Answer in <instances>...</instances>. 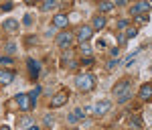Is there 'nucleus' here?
<instances>
[{
    "instance_id": "1",
    "label": "nucleus",
    "mask_w": 152,
    "mask_h": 130,
    "mask_svg": "<svg viewBox=\"0 0 152 130\" xmlns=\"http://www.w3.org/2000/svg\"><path fill=\"white\" fill-rule=\"evenodd\" d=\"M75 85L81 92H91L95 87V75H91V73H81V75L75 77Z\"/></svg>"
},
{
    "instance_id": "2",
    "label": "nucleus",
    "mask_w": 152,
    "mask_h": 130,
    "mask_svg": "<svg viewBox=\"0 0 152 130\" xmlns=\"http://www.w3.org/2000/svg\"><path fill=\"white\" fill-rule=\"evenodd\" d=\"M67 100H69V92L67 90H61V92H57V94L51 98V102H49V106L53 108H61V106H65L67 104Z\"/></svg>"
},
{
    "instance_id": "3",
    "label": "nucleus",
    "mask_w": 152,
    "mask_h": 130,
    "mask_svg": "<svg viewBox=\"0 0 152 130\" xmlns=\"http://www.w3.org/2000/svg\"><path fill=\"white\" fill-rule=\"evenodd\" d=\"M73 33H67V31H63V33H59L57 39H55V43H57V47L61 49H69L71 45H73Z\"/></svg>"
},
{
    "instance_id": "4",
    "label": "nucleus",
    "mask_w": 152,
    "mask_h": 130,
    "mask_svg": "<svg viewBox=\"0 0 152 130\" xmlns=\"http://www.w3.org/2000/svg\"><path fill=\"white\" fill-rule=\"evenodd\" d=\"M75 37H77V41H79L81 45H85V43L94 37V29H91L89 24H83V26L77 29V35H75Z\"/></svg>"
},
{
    "instance_id": "5",
    "label": "nucleus",
    "mask_w": 152,
    "mask_h": 130,
    "mask_svg": "<svg viewBox=\"0 0 152 130\" xmlns=\"http://www.w3.org/2000/svg\"><path fill=\"white\" fill-rule=\"evenodd\" d=\"M148 10H150V4H148L146 0H142V2H136V4H132V6H130V14H132V16L148 14Z\"/></svg>"
},
{
    "instance_id": "6",
    "label": "nucleus",
    "mask_w": 152,
    "mask_h": 130,
    "mask_svg": "<svg viewBox=\"0 0 152 130\" xmlns=\"http://www.w3.org/2000/svg\"><path fill=\"white\" fill-rule=\"evenodd\" d=\"M16 106L20 108L23 112L31 110V108H33V104H31V95L28 94H16Z\"/></svg>"
},
{
    "instance_id": "7",
    "label": "nucleus",
    "mask_w": 152,
    "mask_h": 130,
    "mask_svg": "<svg viewBox=\"0 0 152 130\" xmlns=\"http://www.w3.org/2000/svg\"><path fill=\"white\" fill-rule=\"evenodd\" d=\"M110 108H112V102L110 100H102V102H97L94 106V114L95 116H104V114L110 112Z\"/></svg>"
},
{
    "instance_id": "8",
    "label": "nucleus",
    "mask_w": 152,
    "mask_h": 130,
    "mask_svg": "<svg viewBox=\"0 0 152 130\" xmlns=\"http://www.w3.org/2000/svg\"><path fill=\"white\" fill-rule=\"evenodd\" d=\"M130 85H132V83H130V79H120V82L114 85V95H118V98H120L122 94L130 92Z\"/></svg>"
},
{
    "instance_id": "9",
    "label": "nucleus",
    "mask_w": 152,
    "mask_h": 130,
    "mask_svg": "<svg viewBox=\"0 0 152 130\" xmlns=\"http://www.w3.org/2000/svg\"><path fill=\"white\" fill-rule=\"evenodd\" d=\"M83 118H85V110H83V108H75L69 116H67V122H69V124H77V122L83 120Z\"/></svg>"
},
{
    "instance_id": "10",
    "label": "nucleus",
    "mask_w": 152,
    "mask_h": 130,
    "mask_svg": "<svg viewBox=\"0 0 152 130\" xmlns=\"http://www.w3.org/2000/svg\"><path fill=\"white\" fill-rule=\"evenodd\" d=\"M14 82V71L12 69H0V85H8Z\"/></svg>"
},
{
    "instance_id": "11",
    "label": "nucleus",
    "mask_w": 152,
    "mask_h": 130,
    "mask_svg": "<svg viewBox=\"0 0 152 130\" xmlns=\"http://www.w3.org/2000/svg\"><path fill=\"white\" fill-rule=\"evenodd\" d=\"M138 98H140V100H152V83H144V85H140Z\"/></svg>"
},
{
    "instance_id": "12",
    "label": "nucleus",
    "mask_w": 152,
    "mask_h": 130,
    "mask_svg": "<svg viewBox=\"0 0 152 130\" xmlns=\"http://www.w3.org/2000/svg\"><path fill=\"white\" fill-rule=\"evenodd\" d=\"M67 24H69V18L65 14H55L53 16V26L55 29H67Z\"/></svg>"
},
{
    "instance_id": "13",
    "label": "nucleus",
    "mask_w": 152,
    "mask_h": 130,
    "mask_svg": "<svg viewBox=\"0 0 152 130\" xmlns=\"http://www.w3.org/2000/svg\"><path fill=\"white\" fill-rule=\"evenodd\" d=\"M26 65H28V73H31V77L37 79V77H39V71H41V63L35 61V59H28V61H26Z\"/></svg>"
},
{
    "instance_id": "14",
    "label": "nucleus",
    "mask_w": 152,
    "mask_h": 130,
    "mask_svg": "<svg viewBox=\"0 0 152 130\" xmlns=\"http://www.w3.org/2000/svg\"><path fill=\"white\" fill-rule=\"evenodd\" d=\"M16 124H18V126H20V128H23V130H28V128H31V126H35V122H33V118H31L28 114H24V116H20Z\"/></svg>"
},
{
    "instance_id": "15",
    "label": "nucleus",
    "mask_w": 152,
    "mask_h": 130,
    "mask_svg": "<svg viewBox=\"0 0 152 130\" xmlns=\"http://www.w3.org/2000/svg\"><path fill=\"white\" fill-rule=\"evenodd\" d=\"M105 26V16L104 14H97V16H94V21H91V29H95V31H102Z\"/></svg>"
},
{
    "instance_id": "16",
    "label": "nucleus",
    "mask_w": 152,
    "mask_h": 130,
    "mask_svg": "<svg viewBox=\"0 0 152 130\" xmlns=\"http://www.w3.org/2000/svg\"><path fill=\"white\" fill-rule=\"evenodd\" d=\"M2 26H4V31H8V33H16V31H18V23H16L14 18H6Z\"/></svg>"
},
{
    "instance_id": "17",
    "label": "nucleus",
    "mask_w": 152,
    "mask_h": 130,
    "mask_svg": "<svg viewBox=\"0 0 152 130\" xmlns=\"http://www.w3.org/2000/svg\"><path fill=\"white\" fill-rule=\"evenodd\" d=\"M97 10H99V12H110V10H114V2H110V0L99 2V4H97Z\"/></svg>"
},
{
    "instance_id": "18",
    "label": "nucleus",
    "mask_w": 152,
    "mask_h": 130,
    "mask_svg": "<svg viewBox=\"0 0 152 130\" xmlns=\"http://www.w3.org/2000/svg\"><path fill=\"white\" fill-rule=\"evenodd\" d=\"M142 124H144V122H142L140 116H136V114L130 116V126H134V128H142Z\"/></svg>"
},
{
    "instance_id": "19",
    "label": "nucleus",
    "mask_w": 152,
    "mask_h": 130,
    "mask_svg": "<svg viewBox=\"0 0 152 130\" xmlns=\"http://www.w3.org/2000/svg\"><path fill=\"white\" fill-rule=\"evenodd\" d=\"M55 6H57V0H45L41 4V10H53Z\"/></svg>"
},
{
    "instance_id": "20",
    "label": "nucleus",
    "mask_w": 152,
    "mask_h": 130,
    "mask_svg": "<svg viewBox=\"0 0 152 130\" xmlns=\"http://www.w3.org/2000/svg\"><path fill=\"white\" fill-rule=\"evenodd\" d=\"M39 94H41V87H39V85H37L35 90H33V92L28 94V95H31V104H33V108L37 106V98H39Z\"/></svg>"
},
{
    "instance_id": "21",
    "label": "nucleus",
    "mask_w": 152,
    "mask_h": 130,
    "mask_svg": "<svg viewBox=\"0 0 152 130\" xmlns=\"http://www.w3.org/2000/svg\"><path fill=\"white\" fill-rule=\"evenodd\" d=\"M136 35H138V29H136V26H130V29H126V33H124L126 39H134Z\"/></svg>"
},
{
    "instance_id": "22",
    "label": "nucleus",
    "mask_w": 152,
    "mask_h": 130,
    "mask_svg": "<svg viewBox=\"0 0 152 130\" xmlns=\"http://www.w3.org/2000/svg\"><path fill=\"white\" fill-rule=\"evenodd\" d=\"M118 65H120V59H110V61H107V65H105V69L112 71V69H116Z\"/></svg>"
},
{
    "instance_id": "23",
    "label": "nucleus",
    "mask_w": 152,
    "mask_h": 130,
    "mask_svg": "<svg viewBox=\"0 0 152 130\" xmlns=\"http://www.w3.org/2000/svg\"><path fill=\"white\" fill-rule=\"evenodd\" d=\"M81 55H85V59L91 55V47L89 45H81Z\"/></svg>"
},
{
    "instance_id": "24",
    "label": "nucleus",
    "mask_w": 152,
    "mask_h": 130,
    "mask_svg": "<svg viewBox=\"0 0 152 130\" xmlns=\"http://www.w3.org/2000/svg\"><path fill=\"white\" fill-rule=\"evenodd\" d=\"M6 53H8V55H14V53H16V45H14V43H6Z\"/></svg>"
},
{
    "instance_id": "25",
    "label": "nucleus",
    "mask_w": 152,
    "mask_h": 130,
    "mask_svg": "<svg viewBox=\"0 0 152 130\" xmlns=\"http://www.w3.org/2000/svg\"><path fill=\"white\" fill-rule=\"evenodd\" d=\"M130 95H132V94H130V92H126V94H122V95H120V98H118V102H120V104H126V102H128V100H130Z\"/></svg>"
},
{
    "instance_id": "26",
    "label": "nucleus",
    "mask_w": 152,
    "mask_h": 130,
    "mask_svg": "<svg viewBox=\"0 0 152 130\" xmlns=\"http://www.w3.org/2000/svg\"><path fill=\"white\" fill-rule=\"evenodd\" d=\"M136 21H138V24H146V23H148V14H140V16H136Z\"/></svg>"
},
{
    "instance_id": "27",
    "label": "nucleus",
    "mask_w": 152,
    "mask_h": 130,
    "mask_svg": "<svg viewBox=\"0 0 152 130\" xmlns=\"http://www.w3.org/2000/svg\"><path fill=\"white\" fill-rule=\"evenodd\" d=\"M0 65H12L10 57H0Z\"/></svg>"
},
{
    "instance_id": "28",
    "label": "nucleus",
    "mask_w": 152,
    "mask_h": 130,
    "mask_svg": "<svg viewBox=\"0 0 152 130\" xmlns=\"http://www.w3.org/2000/svg\"><path fill=\"white\" fill-rule=\"evenodd\" d=\"M0 10H4V12L12 10V2H6V4H2V6H0Z\"/></svg>"
},
{
    "instance_id": "29",
    "label": "nucleus",
    "mask_w": 152,
    "mask_h": 130,
    "mask_svg": "<svg viewBox=\"0 0 152 130\" xmlns=\"http://www.w3.org/2000/svg\"><path fill=\"white\" fill-rule=\"evenodd\" d=\"M43 120H45V124L49 126V124H53V120H55V118H53V114H47V116H45Z\"/></svg>"
},
{
    "instance_id": "30",
    "label": "nucleus",
    "mask_w": 152,
    "mask_h": 130,
    "mask_svg": "<svg viewBox=\"0 0 152 130\" xmlns=\"http://www.w3.org/2000/svg\"><path fill=\"white\" fill-rule=\"evenodd\" d=\"M23 23L26 24V26H31V24H33V18H31V14H26V16H24V18H23Z\"/></svg>"
},
{
    "instance_id": "31",
    "label": "nucleus",
    "mask_w": 152,
    "mask_h": 130,
    "mask_svg": "<svg viewBox=\"0 0 152 130\" xmlns=\"http://www.w3.org/2000/svg\"><path fill=\"white\" fill-rule=\"evenodd\" d=\"M110 53H112V57L116 59V57H118V53H120V49H118V47H114V49H110Z\"/></svg>"
},
{
    "instance_id": "32",
    "label": "nucleus",
    "mask_w": 152,
    "mask_h": 130,
    "mask_svg": "<svg viewBox=\"0 0 152 130\" xmlns=\"http://www.w3.org/2000/svg\"><path fill=\"white\" fill-rule=\"evenodd\" d=\"M81 63H83V65H91V63H94V59H91V57H87V59H83Z\"/></svg>"
},
{
    "instance_id": "33",
    "label": "nucleus",
    "mask_w": 152,
    "mask_h": 130,
    "mask_svg": "<svg viewBox=\"0 0 152 130\" xmlns=\"http://www.w3.org/2000/svg\"><path fill=\"white\" fill-rule=\"evenodd\" d=\"M126 24H128V21H120V23H118V26H120V29H124Z\"/></svg>"
},
{
    "instance_id": "34",
    "label": "nucleus",
    "mask_w": 152,
    "mask_h": 130,
    "mask_svg": "<svg viewBox=\"0 0 152 130\" xmlns=\"http://www.w3.org/2000/svg\"><path fill=\"white\" fill-rule=\"evenodd\" d=\"M28 130H41V128H39V126H31Z\"/></svg>"
},
{
    "instance_id": "35",
    "label": "nucleus",
    "mask_w": 152,
    "mask_h": 130,
    "mask_svg": "<svg viewBox=\"0 0 152 130\" xmlns=\"http://www.w3.org/2000/svg\"><path fill=\"white\" fill-rule=\"evenodd\" d=\"M0 130H10V128H8V126H2V128H0Z\"/></svg>"
}]
</instances>
